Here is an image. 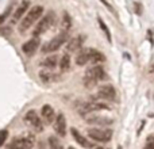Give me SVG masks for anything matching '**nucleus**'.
I'll return each instance as SVG.
<instances>
[{
    "label": "nucleus",
    "mask_w": 154,
    "mask_h": 149,
    "mask_svg": "<svg viewBox=\"0 0 154 149\" xmlns=\"http://www.w3.org/2000/svg\"><path fill=\"white\" fill-rule=\"evenodd\" d=\"M42 15H43L42 5H34V7H31V10L26 14V16L22 18V22H20V24H19V31L26 33L29 29H31V26L38 19L42 18Z\"/></svg>",
    "instance_id": "obj_1"
},
{
    "label": "nucleus",
    "mask_w": 154,
    "mask_h": 149,
    "mask_svg": "<svg viewBox=\"0 0 154 149\" xmlns=\"http://www.w3.org/2000/svg\"><path fill=\"white\" fill-rule=\"evenodd\" d=\"M104 79H106V72H104V69L101 67H99V65H95V67L89 68V69L85 72L84 85L87 88H93L97 84V81L104 80Z\"/></svg>",
    "instance_id": "obj_2"
},
{
    "label": "nucleus",
    "mask_w": 154,
    "mask_h": 149,
    "mask_svg": "<svg viewBox=\"0 0 154 149\" xmlns=\"http://www.w3.org/2000/svg\"><path fill=\"white\" fill-rule=\"evenodd\" d=\"M54 22H56V14H54L53 11L46 12L45 15L42 16V19L39 21V23L37 24V27L34 29L32 35H34V37H39V35L45 34V33L54 24Z\"/></svg>",
    "instance_id": "obj_3"
},
{
    "label": "nucleus",
    "mask_w": 154,
    "mask_h": 149,
    "mask_svg": "<svg viewBox=\"0 0 154 149\" xmlns=\"http://www.w3.org/2000/svg\"><path fill=\"white\" fill-rule=\"evenodd\" d=\"M87 134L91 140L97 142H108L112 138V130L111 129H103V128H91L87 130Z\"/></svg>",
    "instance_id": "obj_4"
},
{
    "label": "nucleus",
    "mask_w": 154,
    "mask_h": 149,
    "mask_svg": "<svg viewBox=\"0 0 154 149\" xmlns=\"http://www.w3.org/2000/svg\"><path fill=\"white\" fill-rule=\"evenodd\" d=\"M100 110H109V106H107L106 103H101V102H84L77 107V111L82 117H87V115L95 111H100Z\"/></svg>",
    "instance_id": "obj_5"
},
{
    "label": "nucleus",
    "mask_w": 154,
    "mask_h": 149,
    "mask_svg": "<svg viewBox=\"0 0 154 149\" xmlns=\"http://www.w3.org/2000/svg\"><path fill=\"white\" fill-rule=\"evenodd\" d=\"M35 144V137L31 134H27L23 137H15L8 144L7 149H31Z\"/></svg>",
    "instance_id": "obj_6"
},
{
    "label": "nucleus",
    "mask_w": 154,
    "mask_h": 149,
    "mask_svg": "<svg viewBox=\"0 0 154 149\" xmlns=\"http://www.w3.org/2000/svg\"><path fill=\"white\" fill-rule=\"evenodd\" d=\"M68 41V33H64L62 31L61 34H58L57 37H54L51 41H49L48 43L42 46V52L43 53H53V52L58 50L62 45Z\"/></svg>",
    "instance_id": "obj_7"
},
{
    "label": "nucleus",
    "mask_w": 154,
    "mask_h": 149,
    "mask_svg": "<svg viewBox=\"0 0 154 149\" xmlns=\"http://www.w3.org/2000/svg\"><path fill=\"white\" fill-rule=\"evenodd\" d=\"M24 122H26L29 126H31L35 132H42L43 130L42 119H41V117L34 111V110H30V111L26 113V115H24Z\"/></svg>",
    "instance_id": "obj_8"
},
{
    "label": "nucleus",
    "mask_w": 154,
    "mask_h": 149,
    "mask_svg": "<svg viewBox=\"0 0 154 149\" xmlns=\"http://www.w3.org/2000/svg\"><path fill=\"white\" fill-rule=\"evenodd\" d=\"M97 96L100 99H104V100H114L116 98V91L111 84H103L99 87Z\"/></svg>",
    "instance_id": "obj_9"
},
{
    "label": "nucleus",
    "mask_w": 154,
    "mask_h": 149,
    "mask_svg": "<svg viewBox=\"0 0 154 149\" xmlns=\"http://www.w3.org/2000/svg\"><path fill=\"white\" fill-rule=\"evenodd\" d=\"M85 118V122L89 123V125H95V126H108L111 125L114 121L108 117H104V115H87Z\"/></svg>",
    "instance_id": "obj_10"
},
{
    "label": "nucleus",
    "mask_w": 154,
    "mask_h": 149,
    "mask_svg": "<svg viewBox=\"0 0 154 149\" xmlns=\"http://www.w3.org/2000/svg\"><path fill=\"white\" fill-rule=\"evenodd\" d=\"M54 130L58 134L60 137H65L66 134V119H65V115L62 113L56 115V119H54Z\"/></svg>",
    "instance_id": "obj_11"
},
{
    "label": "nucleus",
    "mask_w": 154,
    "mask_h": 149,
    "mask_svg": "<svg viewBox=\"0 0 154 149\" xmlns=\"http://www.w3.org/2000/svg\"><path fill=\"white\" fill-rule=\"evenodd\" d=\"M39 43L41 42H39V40H38V37H32L30 41H27V42L23 43V46H22V52H23L26 56H32V54L38 50Z\"/></svg>",
    "instance_id": "obj_12"
},
{
    "label": "nucleus",
    "mask_w": 154,
    "mask_h": 149,
    "mask_svg": "<svg viewBox=\"0 0 154 149\" xmlns=\"http://www.w3.org/2000/svg\"><path fill=\"white\" fill-rule=\"evenodd\" d=\"M70 133H72V137L75 138V141L77 142L79 145H81L82 148H89V149H93V147L95 145L92 144V142H89L87 138H85L84 136H82L81 133H80L77 129H75V128H72L70 129Z\"/></svg>",
    "instance_id": "obj_13"
},
{
    "label": "nucleus",
    "mask_w": 154,
    "mask_h": 149,
    "mask_svg": "<svg viewBox=\"0 0 154 149\" xmlns=\"http://www.w3.org/2000/svg\"><path fill=\"white\" fill-rule=\"evenodd\" d=\"M41 115H42V119L45 121L46 123H51L54 119H56V113H54V109L50 106V104H45L41 110Z\"/></svg>",
    "instance_id": "obj_14"
},
{
    "label": "nucleus",
    "mask_w": 154,
    "mask_h": 149,
    "mask_svg": "<svg viewBox=\"0 0 154 149\" xmlns=\"http://www.w3.org/2000/svg\"><path fill=\"white\" fill-rule=\"evenodd\" d=\"M82 42H84V37H81V35H79V37L76 38H72V40L68 41V45H66V50L69 52H77L81 49L82 46Z\"/></svg>",
    "instance_id": "obj_15"
},
{
    "label": "nucleus",
    "mask_w": 154,
    "mask_h": 149,
    "mask_svg": "<svg viewBox=\"0 0 154 149\" xmlns=\"http://www.w3.org/2000/svg\"><path fill=\"white\" fill-rule=\"evenodd\" d=\"M88 50V59H89V62H93V64H97V62H104L106 61V56L103 53H100L96 49H87Z\"/></svg>",
    "instance_id": "obj_16"
},
{
    "label": "nucleus",
    "mask_w": 154,
    "mask_h": 149,
    "mask_svg": "<svg viewBox=\"0 0 154 149\" xmlns=\"http://www.w3.org/2000/svg\"><path fill=\"white\" fill-rule=\"evenodd\" d=\"M39 79L43 83H57L60 80V74H57L56 72H50V71H41Z\"/></svg>",
    "instance_id": "obj_17"
},
{
    "label": "nucleus",
    "mask_w": 154,
    "mask_h": 149,
    "mask_svg": "<svg viewBox=\"0 0 154 149\" xmlns=\"http://www.w3.org/2000/svg\"><path fill=\"white\" fill-rule=\"evenodd\" d=\"M29 5H30V2H29V0H24V2H22V4L18 7V10L15 11V14H14V16H12V22H14V23H15V22H18L19 19H20L22 16L24 15V12L27 11Z\"/></svg>",
    "instance_id": "obj_18"
},
{
    "label": "nucleus",
    "mask_w": 154,
    "mask_h": 149,
    "mask_svg": "<svg viewBox=\"0 0 154 149\" xmlns=\"http://www.w3.org/2000/svg\"><path fill=\"white\" fill-rule=\"evenodd\" d=\"M58 57L54 56V54H51V56L46 57L45 60H42V62H41V67L43 68H48V69H54V68L58 65Z\"/></svg>",
    "instance_id": "obj_19"
},
{
    "label": "nucleus",
    "mask_w": 154,
    "mask_h": 149,
    "mask_svg": "<svg viewBox=\"0 0 154 149\" xmlns=\"http://www.w3.org/2000/svg\"><path fill=\"white\" fill-rule=\"evenodd\" d=\"M70 64H72V61H70V56L68 53L64 54V56L61 57V61L58 62L61 72H68V71L70 69Z\"/></svg>",
    "instance_id": "obj_20"
},
{
    "label": "nucleus",
    "mask_w": 154,
    "mask_h": 149,
    "mask_svg": "<svg viewBox=\"0 0 154 149\" xmlns=\"http://www.w3.org/2000/svg\"><path fill=\"white\" fill-rule=\"evenodd\" d=\"M88 62H89V59H88V50L87 49H82L76 57V64L80 65V67H82V65L88 64Z\"/></svg>",
    "instance_id": "obj_21"
},
{
    "label": "nucleus",
    "mask_w": 154,
    "mask_h": 149,
    "mask_svg": "<svg viewBox=\"0 0 154 149\" xmlns=\"http://www.w3.org/2000/svg\"><path fill=\"white\" fill-rule=\"evenodd\" d=\"M61 26H62V30L64 33H68L72 27V18L68 12H64L62 14V22H61Z\"/></svg>",
    "instance_id": "obj_22"
},
{
    "label": "nucleus",
    "mask_w": 154,
    "mask_h": 149,
    "mask_svg": "<svg viewBox=\"0 0 154 149\" xmlns=\"http://www.w3.org/2000/svg\"><path fill=\"white\" fill-rule=\"evenodd\" d=\"M49 145H50V149H64L61 141L57 137H53V136L49 137Z\"/></svg>",
    "instance_id": "obj_23"
},
{
    "label": "nucleus",
    "mask_w": 154,
    "mask_h": 149,
    "mask_svg": "<svg viewBox=\"0 0 154 149\" xmlns=\"http://www.w3.org/2000/svg\"><path fill=\"white\" fill-rule=\"evenodd\" d=\"M99 24H100V27L103 29V31L106 33V35H107V40L108 41H111V34H109V31H108V27L106 26V23H104L103 21H101L100 18H99Z\"/></svg>",
    "instance_id": "obj_24"
},
{
    "label": "nucleus",
    "mask_w": 154,
    "mask_h": 149,
    "mask_svg": "<svg viewBox=\"0 0 154 149\" xmlns=\"http://www.w3.org/2000/svg\"><path fill=\"white\" fill-rule=\"evenodd\" d=\"M7 136H8V132L7 130H0V147L4 144V141L7 140Z\"/></svg>",
    "instance_id": "obj_25"
},
{
    "label": "nucleus",
    "mask_w": 154,
    "mask_h": 149,
    "mask_svg": "<svg viewBox=\"0 0 154 149\" xmlns=\"http://www.w3.org/2000/svg\"><path fill=\"white\" fill-rule=\"evenodd\" d=\"M93 149H109V148H106V147H97V145H95Z\"/></svg>",
    "instance_id": "obj_26"
},
{
    "label": "nucleus",
    "mask_w": 154,
    "mask_h": 149,
    "mask_svg": "<svg viewBox=\"0 0 154 149\" xmlns=\"http://www.w3.org/2000/svg\"><path fill=\"white\" fill-rule=\"evenodd\" d=\"M149 145H150V147H152V148L154 149V140H153V142H150V144H149Z\"/></svg>",
    "instance_id": "obj_27"
},
{
    "label": "nucleus",
    "mask_w": 154,
    "mask_h": 149,
    "mask_svg": "<svg viewBox=\"0 0 154 149\" xmlns=\"http://www.w3.org/2000/svg\"><path fill=\"white\" fill-rule=\"evenodd\" d=\"M145 149H153V148H152V147H150V145H147V147H146V148H145Z\"/></svg>",
    "instance_id": "obj_28"
},
{
    "label": "nucleus",
    "mask_w": 154,
    "mask_h": 149,
    "mask_svg": "<svg viewBox=\"0 0 154 149\" xmlns=\"http://www.w3.org/2000/svg\"><path fill=\"white\" fill-rule=\"evenodd\" d=\"M68 149H76L75 147H69V148H68Z\"/></svg>",
    "instance_id": "obj_29"
}]
</instances>
